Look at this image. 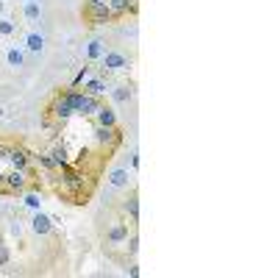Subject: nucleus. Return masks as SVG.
I'll return each mask as SVG.
<instances>
[{
  "label": "nucleus",
  "mask_w": 278,
  "mask_h": 278,
  "mask_svg": "<svg viewBox=\"0 0 278 278\" xmlns=\"http://www.w3.org/2000/svg\"><path fill=\"white\" fill-rule=\"evenodd\" d=\"M64 95H67V100H70V106H73L75 114L95 117L97 109H100V100H97V97H92V95H86V92L81 95V92H75V89H67Z\"/></svg>",
  "instance_id": "1"
},
{
  "label": "nucleus",
  "mask_w": 278,
  "mask_h": 278,
  "mask_svg": "<svg viewBox=\"0 0 278 278\" xmlns=\"http://www.w3.org/2000/svg\"><path fill=\"white\" fill-rule=\"evenodd\" d=\"M97 61H100V67L106 70V73H120V70L128 67V56L120 53V50H106Z\"/></svg>",
  "instance_id": "2"
},
{
  "label": "nucleus",
  "mask_w": 278,
  "mask_h": 278,
  "mask_svg": "<svg viewBox=\"0 0 278 278\" xmlns=\"http://www.w3.org/2000/svg\"><path fill=\"white\" fill-rule=\"evenodd\" d=\"M86 17L92 25H106L114 20V14H111L109 3H95V6H86Z\"/></svg>",
  "instance_id": "3"
},
{
  "label": "nucleus",
  "mask_w": 278,
  "mask_h": 278,
  "mask_svg": "<svg viewBox=\"0 0 278 278\" xmlns=\"http://www.w3.org/2000/svg\"><path fill=\"white\" fill-rule=\"evenodd\" d=\"M50 114H53L59 122H64L67 117H73V114H75V111H73V106H70V100H67V95H64V92H59V95L53 97V103H50Z\"/></svg>",
  "instance_id": "4"
},
{
  "label": "nucleus",
  "mask_w": 278,
  "mask_h": 278,
  "mask_svg": "<svg viewBox=\"0 0 278 278\" xmlns=\"http://www.w3.org/2000/svg\"><path fill=\"white\" fill-rule=\"evenodd\" d=\"M86 95H92V97H100V95H106V92H109V73H106V70H103L100 75H97V78H89L86 81Z\"/></svg>",
  "instance_id": "5"
},
{
  "label": "nucleus",
  "mask_w": 278,
  "mask_h": 278,
  "mask_svg": "<svg viewBox=\"0 0 278 278\" xmlns=\"http://www.w3.org/2000/svg\"><path fill=\"white\" fill-rule=\"evenodd\" d=\"M128 236V223H122V220H117V223H111L109 234H106V242L109 245H122Z\"/></svg>",
  "instance_id": "6"
},
{
  "label": "nucleus",
  "mask_w": 278,
  "mask_h": 278,
  "mask_svg": "<svg viewBox=\"0 0 278 278\" xmlns=\"http://www.w3.org/2000/svg\"><path fill=\"white\" fill-rule=\"evenodd\" d=\"M31 231H34V234H39V236L50 234V231H53V220H50L48 214L37 212V214H34V220H31Z\"/></svg>",
  "instance_id": "7"
},
{
  "label": "nucleus",
  "mask_w": 278,
  "mask_h": 278,
  "mask_svg": "<svg viewBox=\"0 0 278 278\" xmlns=\"http://www.w3.org/2000/svg\"><path fill=\"white\" fill-rule=\"evenodd\" d=\"M3 187L14 189V192H23V189L28 187V181H25V170H14V173H9V176L3 178Z\"/></svg>",
  "instance_id": "8"
},
{
  "label": "nucleus",
  "mask_w": 278,
  "mask_h": 278,
  "mask_svg": "<svg viewBox=\"0 0 278 278\" xmlns=\"http://www.w3.org/2000/svg\"><path fill=\"white\" fill-rule=\"evenodd\" d=\"M128 184H131V173H128V170L117 167V170H111V173H109V187H114V189H125Z\"/></svg>",
  "instance_id": "9"
},
{
  "label": "nucleus",
  "mask_w": 278,
  "mask_h": 278,
  "mask_svg": "<svg viewBox=\"0 0 278 278\" xmlns=\"http://www.w3.org/2000/svg\"><path fill=\"white\" fill-rule=\"evenodd\" d=\"M6 159L14 164V170H25V167H28V153H25L23 148H9Z\"/></svg>",
  "instance_id": "10"
},
{
  "label": "nucleus",
  "mask_w": 278,
  "mask_h": 278,
  "mask_svg": "<svg viewBox=\"0 0 278 278\" xmlns=\"http://www.w3.org/2000/svg\"><path fill=\"white\" fill-rule=\"evenodd\" d=\"M111 100L114 103H128V100H133V86L131 84H117L114 89H111Z\"/></svg>",
  "instance_id": "11"
},
{
  "label": "nucleus",
  "mask_w": 278,
  "mask_h": 278,
  "mask_svg": "<svg viewBox=\"0 0 278 278\" xmlns=\"http://www.w3.org/2000/svg\"><path fill=\"white\" fill-rule=\"evenodd\" d=\"M122 209H125V214L133 220V223L139 220V195H136V189H131V195L122 200Z\"/></svg>",
  "instance_id": "12"
},
{
  "label": "nucleus",
  "mask_w": 278,
  "mask_h": 278,
  "mask_svg": "<svg viewBox=\"0 0 278 278\" xmlns=\"http://www.w3.org/2000/svg\"><path fill=\"white\" fill-rule=\"evenodd\" d=\"M95 120H97V125H106V128H117V114H114V111H111V109H106V106H100V109H97Z\"/></svg>",
  "instance_id": "13"
},
{
  "label": "nucleus",
  "mask_w": 278,
  "mask_h": 278,
  "mask_svg": "<svg viewBox=\"0 0 278 278\" xmlns=\"http://www.w3.org/2000/svg\"><path fill=\"white\" fill-rule=\"evenodd\" d=\"M25 48H28L31 53H42V50H45V37H42V34H37V31H31L28 37H25Z\"/></svg>",
  "instance_id": "14"
},
{
  "label": "nucleus",
  "mask_w": 278,
  "mask_h": 278,
  "mask_svg": "<svg viewBox=\"0 0 278 278\" xmlns=\"http://www.w3.org/2000/svg\"><path fill=\"white\" fill-rule=\"evenodd\" d=\"M109 9H111V14H128V12H133L136 9V3L133 0H109Z\"/></svg>",
  "instance_id": "15"
},
{
  "label": "nucleus",
  "mask_w": 278,
  "mask_h": 278,
  "mask_svg": "<svg viewBox=\"0 0 278 278\" xmlns=\"http://www.w3.org/2000/svg\"><path fill=\"white\" fill-rule=\"evenodd\" d=\"M103 53H106V45H103V39H92V42L86 45V59H89V61H97Z\"/></svg>",
  "instance_id": "16"
},
{
  "label": "nucleus",
  "mask_w": 278,
  "mask_h": 278,
  "mask_svg": "<svg viewBox=\"0 0 278 278\" xmlns=\"http://www.w3.org/2000/svg\"><path fill=\"white\" fill-rule=\"evenodd\" d=\"M50 162H53L56 170H64V167H67V151H64V145H61V148H53V153H50Z\"/></svg>",
  "instance_id": "17"
},
{
  "label": "nucleus",
  "mask_w": 278,
  "mask_h": 278,
  "mask_svg": "<svg viewBox=\"0 0 278 278\" xmlns=\"http://www.w3.org/2000/svg\"><path fill=\"white\" fill-rule=\"evenodd\" d=\"M6 59H9V67H14V70H17V67H23V64H25V56L20 53L17 48H12V50H9V53H6Z\"/></svg>",
  "instance_id": "18"
},
{
  "label": "nucleus",
  "mask_w": 278,
  "mask_h": 278,
  "mask_svg": "<svg viewBox=\"0 0 278 278\" xmlns=\"http://www.w3.org/2000/svg\"><path fill=\"white\" fill-rule=\"evenodd\" d=\"M39 17H42L39 3H34V0H31V3H25V20H31V23H34V20H39Z\"/></svg>",
  "instance_id": "19"
},
{
  "label": "nucleus",
  "mask_w": 278,
  "mask_h": 278,
  "mask_svg": "<svg viewBox=\"0 0 278 278\" xmlns=\"http://www.w3.org/2000/svg\"><path fill=\"white\" fill-rule=\"evenodd\" d=\"M17 34V23L12 20H0V37H14Z\"/></svg>",
  "instance_id": "20"
},
{
  "label": "nucleus",
  "mask_w": 278,
  "mask_h": 278,
  "mask_svg": "<svg viewBox=\"0 0 278 278\" xmlns=\"http://www.w3.org/2000/svg\"><path fill=\"white\" fill-rule=\"evenodd\" d=\"M125 242H128V256H136L139 253V236L131 234V236H125Z\"/></svg>",
  "instance_id": "21"
},
{
  "label": "nucleus",
  "mask_w": 278,
  "mask_h": 278,
  "mask_svg": "<svg viewBox=\"0 0 278 278\" xmlns=\"http://www.w3.org/2000/svg\"><path fill=\"white\" fill-rule=\"evenodd\" d=\"M9 256H12L9 253V245H0V267L9 264Z\"/></svg>",
  "instance_id": "22"
},
{
  "label": "nucleus",
  "mask_w": 278,
  "mask_h": 278,
  "mask_svg": "<svg viewBox=\"0 0 278 278\" xmlns=\"http://www.w3.org/2000/svg\"><path fill=\"white\" fill-rule=\"evenodd\" d=\"M37 159H39V164H42L45 170H56V167H53V162H50V156H45V153H39Z\"/></svg>",
  "instance_id": "23"
},
{
  "label": "nucleus",
  "mask_w": 278,
  "mask_h": 278,
  "mask_svg": "<svg viewBox=\"0 0 278 278\" xmlns=\"http://www.w3.org/2000/svg\"><path fill=\"white\" fill-rule=\"evenodd\" d=\"M25 203H28L31 209H37V212H39V198H37V195H28V198H25Z\"/></svg>",
  "instance_id": "24"
},
{
  "label": "nucleus",
  "mask_w": 278,
  "mask_h": 278,
  "mask_svg": "<svg viewBox=\"0 0 278 278\" xmlns=\"http://www.w3.org/2000/svg\"><path fill=\"white\" fill-rule=\"evenodd\" d=\"M95 3H106V0H86V6H95Z\"/></svg>",
  "instance_id": "25"
},
{
  "label": "nucleus",
  "mask_w": 278,
  "mask_h": 278,
  "mask_svg": "<svg viewBox=\"0 0 278 278\" xmlns=\"http://www.w3.org/2000/svg\"><path fill=\"white\" fill-rule=\"evenodd\" d=\"M3 9H6V3H3V0H0V12H3Z\"/></svg>",
  "instance_id": "26"
},
{
  "label": "nucleus",
  "mask_w": 278,
  "mask_h": 278,
  "mask_svg": "<svg viewBox=\"0 0 278 278\" xmlns=\"http://www.w3.org/2000/svg\"><path fill=\"white\" fill-rule=\"evenodd\" d=\"M3 178H6V176H0V187H3Z\"/></svg>",
  "instance_id": "27"
},
{
  "label": "nucleus",
  "mask_w": 278,
  "mask_h": 278,
  "mask_svg": "<svg viewBox=\"0 0 278 278\" xmlns=\"http://www.w3.org/2000/svg\"><path fill=\"white\" fill-rule=\"evenodd\" d=\"M25 3H31V0H25Z\"/></svg>",
  "instance_id": "28"
},
{
  "label": "nucleus",
  "mask_w": 278,
  "mask_h": 278,
  "mask_svg": "<svg viewBox=\"0 0 278 278\" xmlns=\"http://www.w3.org/2000/svg\"><path fill=\"white\" fill-rule=\"evenodd\" d=\"M0 245H3V239H0Z\"/></svg>",
  "instance_id": "29"
}]
</instances>
